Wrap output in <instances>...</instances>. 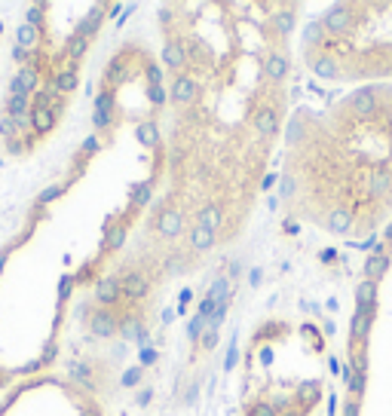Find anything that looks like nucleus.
<instances>
[{
    "label": "nucleus",
    "mask_w": 392,
    "mask_h": 416,
    "mask_svg": "<svg viewBox=\"0 0 392 416\" xmlns=\"http://www.w3.org/2000/svg\"><path fill=\"white\" fill-rule=\"evenodd\" d=\"M37 83H40V71L34 65H25L22 71L10 80V95H25L28 98L31 92H37Z\"/></svg>",
    "instance_id": "obj_1"
},
{
    "label": "nucleus",
    "mask_w": 392,
    "mask_h": 416,
    "mask_svg": "<svg viewBox=\"0 0 392 416\" xmlns=\"http://www.w3.org/2000/svg\"><path fill=\"white\" fill-rule=\"evenodd\" d=\"M181 230H184V217H181V211H175V208L160 211V217H156V233L165 236V239H175Z\"/></svg>",
    "instance_id": "obj_2"
},
{
    "label": "nucleus",
    "mask_w": 392,
    "mask_h": 416,
    "mask_svg": "<svg viewBox=\"0 0 392 416\" xmlns=\"http://www.w3.org/2000/svg\"><path fill=\"white\" fill-rule=\"evenodd\" d=\"M349 25H353V19H349V6H331L328 15H325L322 28L331 31V34H346Z\"/></svg>",
    "instance_id": "obj_3"
},
{
    "label": "nucleus",
    "mask_w": 392,
    "mask_h": 416,
    "mask_svg": "<svg viewBox=\"0 0 392 416\" xmlns=\"http://www.w3.org/2000/svg\"><path fill=\"white\" fill-rule=\"evenodd\" d=\"M114 120V95H111V89H104L102 95L95 98V116H93V123H95V129H107Z\"/></svg>",
    "instance_id": "obj_4"
},
{
    "label": "nucleus",
    "mask_w": 392,
    "mask_h": 416,
    "mask_svg": "<svg viewBox=\"0 0 392 416\" xmlns=\"http://www.w3.org/2000/svg\"><path fill=\"white\" fill-rule=\"evenodd\" d=\"M349 107H353V114H358V116H371L374 110H377V98H374V89H358V92H353V98H349Z\"/></svg>",
    "instance_id": "obj_5"
},
{
    "label": "nucleus",
    "mask_w": 392,
    "mask_h": 416,
    "mask_svg": "<svg viewBox=\"0 0 392 416\" xmlns=\"http://www.w3.org/2000/svg\"><path fill=\"white\" fill-rule=\"evenodd\" d=\"M89 330H93L95 337H114L116 334V318L111 312L98 309V312H93V318H89Z\"/></svg>",
    "instance_id": "obj_6"
},
{
    "label": "nucleus",
    "mask_w": 392,
    "mask_h": 416,
    "mask_svg": "<svg viewBox=\"0 0 392 416\" xmlns=\"http://www.w3.org/2000/svg\"><path fill=\"white\" fill-rule=\"evenodd\" d=\"M120 282L116 279H102V282H95V300L102 303V307H111V303L120 300Z\"/></svg>",
    "instance_id": "obj_7"
},
{
    "label": "nucleus",
    "mask_w": 392,
    "mask_h": 416,
    "mask_svg": "<svg viewBox=\"0 0 392 416\" xmlns=\"http://www.w3.org/2000/svg\"><path fill=\"white\" fill-rule=\"evenodd\" d=\"M196 98V80L194 77H178L172 83V101L178 105H190Z\"/></svg>",
    "instance_id": "obj_8"
},
{
    "label": "nucleus",
    "mask_w": 392,
    "mask_h": 416,
    "mask_svg": "<svg viewBox=\"0 0 392 416\" xmlns=\"http://www.w3.org/2000/svg\"><path fill=\"white\" fill-rule=\"evenodd\" d=\"M120 288H123V294H126V297H132V300H141V297L147 294V279L141 273H126V276H123V282H120Z\"/></svg>",
    "instance_id": "obj_9"
},
{
    "label": "nucleus",
    "mask_w": 392,
    "mask_h": 416,
    "mask_svg": "<svg viewBox=\"0 0 392 416\" xmlns=\"http://www.w3.org/2000/svg\"><path fill=\"white\" fill-rule=\"evenodd\" d=\"M31 126H34V132H37V135L53 132V126H55V114H53L49 107H31Z\"/></svg>",
    "instance_id": "obj_10"
},
{
    "label": "nucleus",
    "mask_w": 392,
    "mask_h": 416,
    "mask_svg": "<svg viewBox=\"0 0 392 416\" xmlns=\"http://www.w3.org/2000/svg\"><path fill=\"white\" fill-rule=\"evenodd\" d=\"M53 89L58 92V95H65V92H74V89H77V65H68L65 71H58L55 80H53Z\"/></svg>",
    "instance_id": "obj_11"
},
{
    "label": "nucleus",
    "mask_w": 392,
    "mask_h": 416,
    "mask_svg": "<svg viewBox=\"0 0 392 416\" xmlns=\"http://www.w3.org/2000/svg\"><path fill=\"white\" fill-rule=\"evenodd\" d=\"M313 74H316L319 80H337V77H340V65H337L331 55H319V58L313 62Z\"/></svg>",
    "instance_id": "obj_12"
},
{
    "label": "nucleus",
    "mask_w": 392,
    "mask_h": 416,
    "mask_svg": "<svg viewBox=\"0 0 392 416\" xmlns=\"http://www.w3.org/2000/svg\"><path fill=\"white\" fill-rule=\"evenodd\" d=\"M102 19H104V6H95V10H93V13L86 15V19L80 22L77 34H80V37H86V40H93L95 34H98V28H102Z\"/></svg>",
    "instance_id": "obj_13"
},
{
    "label": "nucleus",
    "mask_w": 392,
    "mask_h": 416,
    "mask_svg": "<svg viewBox=\"0 0 392 416\" xmlns=\"http://www.w3.org/2000/svg\"><path fill=\"white\" fill-rule=\"evenodd\" d=\"M349 227H353V211H346V208H334V211L328 215V230H331V233L346 236V233H349Z\"/></svg>",
    "instance_id": "obj_14"
},
{
    "label": "nucleus",
    "mask_w": 392,
    "mask_h": 416,
    "mask_svg": "<svg viewBox=\"0 0 392 416\" xmlns=\"http://www.w3.org/2000/svg\"><path fill=\"white\" fill-rule=\"evenodd\" d=\"M264 74H266V77H270L273 83L285 80V74H288V58L279 55V53H273L270 58H266V65H264Z\"/></svg>",
    "instance_id": "obj_15"
},
{
    "label": "nucleus",
    "mask_w": 392,
    "mask_h": 416,
    "mask_svg": "<svg viewBox=\"0 0 392 416\" xmlns=\"http://www.w3.org/2000/svg\"><path fill=\"white\" fill-rule=\"evenodd\" d=\"M276 126H279V120L270 107H261L255 114V129H257V135H264V138H270V135L276 132Z\"/></svg>",
    "instance_id": "obj_16"
},
{
    "label": "nucleus",
    "mask_w": 392,
    "mask_h": 416,
    "mask_svg": "<svg viewBox=\"0 0 392 416\" xmlns=\"http://www.w3.org/2000/svg\"><path fill=\"white\" fill-rule=\"evenodd\" d=\"M31 98L25 95H10L6 98V116H13V120H25V116H31Z\"/></svg>",
    "instance_id": "obj_17"
},
{
    "label": "nucleus",
    "mask_w": 392,
    "mask_h": 416,
    "mask_svg": "<svg viewBox=\"0 0 392 416\" xmlns=\"http://www.w3.org/2000/svg\"><path fill=\"white\" fill-rule=\"evenodd\" d=\"M319 398H322V386H319V383H313V380H306V383H300V386H297V404H300V407H313V404H319Z\"/></svg>",
    "instance_id": "obj_18"
},
{
    "label": "nucleus",
    "mask_w": 392,
    "mask_h": 416,
    "mask_svg": "<svg viewBox=\"0 0 392 416\" xmlns=\"http://www.w3.org/2000/svg\"><path fill=\"white\" fill-rule=\"evenodd\" d=\"M40 43V28H34V25H19L15 28V46H22V49H34Z\"/></svg>",
    "instance_id": "obj_19"
},
{
    "label": "nucleus",
    "mask_w": 392,
    "mask_h": 416,
    "mask_svg": "<svg viewBox=\"0 0 392 416\" xmlns=\"http://www.w3.org/2000/svg\"><path fill=\"white\" fill-rule=\"evenodd\" d=\"M386 267L389 260L383 257V254H374V257L365 260V282H377V279L386 276Z\"/></svg>",
    "instance_id": "obj_20"
},
{
    "label": "nucleus",
    "mask_w": 392,
    "mask_h": 416,
    "mask_svg": "<svg viewBox=\"0 0 392 416\" xmlns=\"http://www.w3.org/2000/svg\"><path fill=\"white\" fill-rule=\"evenodd\" d=\"M163 65H169V67H175V71H178V67H184L187 65V53H184V46L181 43H165V49H163Z\"/></svg>",
    "instance_id": "obj_21"
},
{
    "label": "nucleus",
    "mask_w": 392,
    "mask_h": 416,
    "mask_svg": "<svg viewBox=\"0 0 392 416\" xmlns=\"http://www.w3.org/2000/svg\"><path fill=\"white\" fill-rule=\"evenodd\" d=\"M368 328H371V309H358L353 316V343L368 340Z\"/></svg>",
    "instance_id": "obj_22"
},
{
    "label": "nucleus",
    "mask_w": 392,
    "mask_h": 416,
    "mask_svg": "<svg viewBox=\"0 0 392 416\" xmlns=\"http://www.w3.org/2000/svg\"><path fill=\"white\" fill-rule=\"evenodd\" d=\"M368 187H371V196H386V193L392 190V177H389V172H383V168H377V172L371 175V181H368Z\"/></svg>",
    "instance_id": "obj_23"
},
{
    "label": "nucleus",
    "mask_w": 392,
    "mask_h": 416,
    "mask_svg": "<svg viewBox=\"0 0 392 416\" xmlns=\"http://www.w3.org/2000/svg\"><path fill=\"white\" fill-rule=\"evenodd\" d=\"M190 245H194L196 251H205V248H212V245H215V233L196 224L194 230H190Z\"/></svg>",
    "instance_id": "obj_24"
},
{
    "label": "nucleus",
    "mask_w": 392,
    "mask_h": 416,
    "mask_svg": "<svg viewBox=\"0 0 392 416\" xmlns=\"http://www.w3.org/2000/svg\"><path fill=\"white\" fill-rule=\"evenodd\" d=\"M196 224L199 227H205V230H218L221 227V208L218 206H205L203 211H199V217H196Z\"/></svg>",
    "instance_id": "obj_25"
},
{
    "label": "nucleus",
    "mask_w": 392,
    "mask_h": 416,
    "mask_svg": "<svg viewBox=\"0 0 392 416\" xmlns=\"http://www.w3.org/2000/svg\"><path fill=\"white\" fill-rule=\"evenodd\" d=\"M71 380L74 383H80V386H93V370H89V364H83V361H71Z\"/></svg>",
    "instance_id": "obj_26"
},
{
    "label": "nucleus",
    "mask_w": 392,
    "mask_h": 416,
    "mask_svg": "<svg viewBox=\"0 0 392 416\" xmlns=\"http://www.w3.org/2000/svg\"><path fill=\"white\" fill-rule=\"evenodd\" d=\"M374 297H377V285L374 282H362L356 291V300H358V309H371Z\"/></svg>",
    "instance_id": "obj_27"
},
{
    "label": "nucleus",
    "mask_w": 392,
    "mask_h": 416,
    "mask_svg": "<svg viewBox=\"0 0 392 416\" xmlns=\"http://www.w3.org/2000/svg\"><path fill=\"white\" fill-rule=\"evenodd\" d=\"M295 19H297V15L291 10H282V13L273 15V25H276V31L282 34V37H288V34L295 31Z\"/></svg>",
    "instance_id": "obj_28"
},
{
    "label": "nucleus",
    "mask_w": 392,
    "mask_h": 416,
    "mask_svg": "<svg viewBox=\"0 0 392 416\" xmlns=\"http://www.w3.org/2000/svg\"><path fill=\"white\" fill-rule=\"evenodd\" d=\"M227 297H230V282L227 279H215L212 282V291H208V300L212 303H227Z\"/></svg>",
    "instance_id": "obj_29"
},
{
    "label": "nucleus",
    "mask_w": 392,
    "mask_h": 416,
    "mask_svg": "<svg viewBox=\"0 0 392 416\" xmlns=\"http://www.w3.org/2000/svg\"><path fill=\"white\" fill-rule=\"evenodd\" d=\"M135 135H138L141 144H147V147H156V141H160V132H156L154 123H141Z\"/></svg>",
    "instance_id": "obj_30"
},
{
    "label": "nucleus",
    "mask_w": 392,
    "mask_h": 416,
    "mask_svg": "<svg viewBox=\"0 0 392 416\" xmlns=\"http://www.w3.org/2000/svg\"><path fill=\"white\" fill-rule=\"evenodd\" d=\"M126 239V227H114V230H107V239H104V251H116Z\"/></svg>",
    "instance_id": "obj_31"
},
{
    "label": "nucleus",
    "mask_w": 392,
    "mask_h": 416,
    "mask_svg": "<svg viewBox=\"0 0 392 416\" xmlns=\"http://www.w3.org/2000/svg\"><path fill=\"white\" fill-rule=\"evenodd\" d=\"M150 202V184H135L132 187V208H144Z\"/></svg>",
    "instance_id": "obj_32"
},
{
    "label": "nucleus",
    "mask_w": 392,
    "mask_h": 416,
    "mask_svg": "<svg viewBox=\"0 0 392 416\" xmlns=\"http://www.w3.org/2000/svg\"><path fill=\"white\" fill-rule=\"evenodd\" d=\"M89 49V40L86 37H80V34H74L71 37V43H68V55H71V62H77V58H83V53Z\"/></svg>",
    "instance_id": "obj_33"
},
{
    "label": "nucleus",
    "mask_w": 392,
    "mask_h": 416,
    "mask_svg": "<svg viewBox=\"0 0 392 416\" xmlns=\"http://www.w3.org/2000/svg\"><path fill=\"white\" fill-rule=\"evenodd\" d=\"M304 40H306L310 46L322 43V40H325V28H322L319 22H310V25H306V31H304Z\"/></svg>",
    "instance_id": "obj_34"
},
{
    "label": "nucleus",
    "mask_w": 392,
    "mask_h": 416,
    "mask_svg": "<svg viewBox=\"0 0 392 416\" xmlns=\"http://www.w3.org/2000/svg\"><path fill=\"white\" fill-rule=\"evenodd\" d=\"M0 135H4L6 141H13V138H19V126H15L13 116H0Z\"/></svg>",
    "instance_id": "obj_35"
},
{
    "label": "nucleus",
    "mask_w": 392,
    "mask_h": 416,
    "mask_svg": "<svg viewBox=\"0 0 392 416\" xmlns=\"http://www.w3.org/2000/svg\"><path fill=\"white\" fill-rule=\"evenodd\" d=\"M123 337H126V340H141V343H144V330H141V325L135 318L123 321Z\"/></svg>",
    "instance_id": "obj_36"
},
{
    "label": "nucleus",
    "mask_w": 392,
    "mask_h": 416,
    "mask_svg": "<svg viewBox=\"0 0 392 416\" xmlns=\"http://www.w3.org/2000/svg\"><path fill=\"white\" fill-rule=\"evenodd\" d=\"M62 193H65V187H62V184H53V187H46V190L37 196V206H40V208H43V206H49V202H53V199H58V196H62Z\"/></svg>",
    "instance_id": "obj_37"
},
{
    "label": "nucleus",
    "mask_w": 392,
    "mask_h": 416,
    "mask_svg": "<svg viewBox=\"0 0 392 416\" xmlns=\"http://www.w3.org/2000/svg\"><path fill=\"white\" fill-rule=\"evenodd\" d=\"M205 328H208V318H203V316H199V312H196V316L190 318V328H187L190 340H199V337L205 334Z\"/></svg>",
    "instance_id": "obj_38"
},
{
    "label": "nucleus",
    "mask_w": 392,
    "mask_h": 416,
    "mask_svg": "<svg viewBox=\"0 0 392 416\" xmlns=\"http://www.w3.org/2000/svg\"><path fill=\"white\" fill-rule=\"evenodd\" d=\"M218 328L221 325H208L205 328V334H203V346H205V349H215V346H218Z\"/></svg>",
    "instance_id": "obj_39"
},
{
    "label": "nucleus",
    "mask_w": 392,
    "mask_h": 416,
    "mask_svg": "<svg viewBox=\"0 0 392 416\" xmlns=\"http://www.w3.org/2000/svg\"><path fill=\"white\" fill-rule=\"evenodd\" d=\"M304 132H306V126H304L300 116H297V120H291V126H288V138L291 141H300V138H304Z\"/></svg>",
    "instance_id": "obj_40"
},
{
    "label": "nucleus",
    "mask_w": 392,
    "mask_h": 416,
    "mask_svg": "<svg viewBox=\"0 0 392 416\" xmlns=\"http://www.w3.org/2000/svg\"><path fill=\"white\" fill-rule=\"evenodd\" d=\"M43 10H46V6H31L25 25H34V28H40V22H43Z\"/></svg>",
    "instance_id": "obj_41"
},
{
    "label": "nucleus",
    "mask_w": 392,
    "mask_h": 416,
    "mask_svg": "<svg viewBox=\"0 0 392 416\" xmlns=\"http://www.w3.org/2000/svg\"><path fill=\"white\" fill-rule=\"evenodd\" d=\"M147 80H150V86H163V71H160V65H147Z\"/></svg>",
    "instance_id": "obj_42"
},
{
    "label": "nucleus",
    "mask_w": 392,
    "mask_h": 416,
    "mask_svg": "<svg viewBox=\"0 0 392 416\" xmlns=\"http://www.w3.org/2000/svg\"><path fill=\"white\" fill-rule=\"evenodd\" d=\"M138 380H141V368H129L126 373H123V386H138Z\"/></svg>",
    "instance_id": "obj_43"
},
{
    "label": "nucleus",
    "mask_w": 392,
    "mask_h": 416,
    "mask_svg": "<svg viewBox=\"0 0 392 416\" xmlns=\"http://www.w3.org/2000/svg\"><path fill=\"white\" fill-rule=\"evenodd\" d=\"M98 150V138H86L83 141V147H80V156H93Z\"/></svg>",
    "instance_id": "obj_44"
},
{
    "label": "nucleus",
    "mask_w": 392,
    "mask_h": 416,
    "mask_svg": "<svg viewBox=\"0 0 392 416\" xmlns=\"http://www.w3.org/2000/svg\"><path fill=\"white\" fill-rule=\"evenodd\" d=\"M147 95H150V101H154V105H163V101H165V89H163V86H150Z\"/></svg>",
    "instance_id": "obj_45"
},
{
    "label": "nucleus",
    "mask_w": 392,
    "mask_h": 416,
    "mask_svg": "<svg viewBox=\"0 0 392 416\" xmlns=\"http://www.w3.org/2000/svg\"><path fill=\"white\" fill-rule=\"evenodd\" d=\"M252 416H276V407H270V404H257Z\"/></svg>",
    "instance_id": "obj_46"
},
{
    "label": "nucleus",
    "mask_w": 392,
    "mask_h": 416,
    "mask_svg": "<svg viewBox=\"0 0 392 416\" xmlns=\"http://www.w3.org/2000/svg\"><path fill=\"white\" fill-rule=\"evenodd\" d=\"M28 55H31L28 49H22V46H13V62H19V65H22V62H28Z\"/></svg>",
    "instance_id": "obj_47"
},
{
    "label": "nucleus",
    "mask_w": 392,
    "mask_h": 416,
    "mask_svg": "<svg viewBox=\"0 0 392 416\" xmlns=\"http://www.w3.org/2000/svg\"><path fill=\"white\" fill-rule=\"evenodd\" d=\"M71 285H74V282H71L68 276H65V279H62V285H58V297H62V300H65V297L71 294Z\"/></svg>",
    "instance_id": "obj_48"
},
{
    "label": "nucleus",
    "mask_w": 392,
    "mask_h": 416,
    "mask_svg": "<svg viewBox=\"0 0 392 416\" xmlns=\"http://www.w3.org/2000/svg\"><path fill=\"white\" fill-rule=\"evenodd\" d=\"M344 416H358V404H356V401L344 404Z\"/></svg>",
    "instance_id": "obj_49"
},
{
    "label": "nucleus",
    "mask_w": 392,
    "mask_h": 416,
    "mask_svg": "<svg viewBox=\"0 0 392 416\" xmlns=\"http://www.w3.org/2000/svg\"><path fill=\"white\" fill-rule=\"evenodd\" d=\"M141 361H144V364H154V361H156V352H154V349H144V352H141Z\"/></svg>",
    "instance_id": "obj_50"
},
{
    "label": "nucleus",
    "mask_w": 392,
    "mask_h": 416,
    "mask_svg": "<svg viewBox=\"0 0 392 416\" xmlns=\"http://www.w3.org/2000/svg\"><path fill=\"white\" fill-rule=\"evenodd\" d=\"M6 150H10V154H22V144L13 138V141H6Z\"/></svg>",
    "instance_id": "obj_51"
},
{
    "label": "nucleus",
    "mask_w": 392,
    "mask_h": 416,
    "mask_svg": "<svg viewBox=\"0 0 392 416\" xmlns=\"http://www.w3.org/2000/svg\"><path fill=\"white\" fill-rule=\"evenodd\" d=\"M53 358H55V346H53V343H49V346H46V352H43V361L49 364V361H53Z\"/></svg>",
    "instance_id": "obj_52"
},
{
    "label": "nucleus",
    "mask_w": 392,
    "mask_h": 416,
    "mask_svg": "<svg viewBox=\"0 0 392 416\" xmlns=\"http://www.w3.org/2000/svg\"><path fill=\"white\" fill-rule=\"evenodd\" d=\"M291 187H295L291 177H285V181H282V196H291Z\"/></svg>",
    "instance_id": "obj_53"
},
{
    "label": "nucleus",
    "mask_w": 392,
    "mask_h": 416,
    "mask_svg": "<svg viewBox=\"0 0 392 416\" xmlns=\"http://www.w3.org/2000/svg\"><path fill=\"white\" fill-rule=\"evenodd\" d=\"M233 364H236V343L230 346V355H227V368H233Z\"/></svg>",
    "instance_id": "obj_54"
},
{
    "label": "nucleus",
    "mask_w": 392,
    "mask_h": 416,
    "mask_svg": "<svg viewBox=\"0 0 392 416\" xmlns=\"http://www.w3.org/2000/svg\"><path fill=\"white\" fill-rule=\"evenodd\" d=\"M135 401H138V404H147V401H150V389H144V392H138Z\"/></svg>",
    "instance_id": "obj_55"
},
{
    "label": "nucleus",
    "mask_w": 392,
    "mask_h": 416,
    "mask_svg": "<svg viewBox=\"0 0 392 416\" xmlns=\"http://www.w3.org/2000/svg\"><path fill=\"white\" fill-rule=\"evenodd\" d=\"M261 276H264L261 269H252V285H257V282H261Z\"/></svg>",
    "instance_id": "obj_56"
},
{
    "label": "nucleus",
    "mask_w": 392,
    "mask_h": 416,
    "mask_svg": "<svg viewBox=\"0 0 392 416\" xmlns=\"http://www.w3.org/2000/svg\"><path fill=\"white\" fill-rule=\"evenodd\" d=\"M4 267H6V251H0V273H4Z\"/></svg>",
    "instance_id": "obj_57"
},
{
    "label": "nucleus",
    "mask_w": 392,
    "mask_h": 416,
    "mask_svg": "<svg viewBox=\"0 0 392 416\" xmlns=\"http://www.w3.org/2000/svg\"><path fill=\"white\" fill-rule=\"evenodd\" d=\"M386 242H389V245H392V224H389V227H386Z\"/></svg>",
    "instance_id": "obj_58"
},
{
    "label": "nucleus",
    "mask_w": 392,
    "mask_h": 416,
    "mask_svg": "<svg viewBox=\"0 0 392 416\" xmlns=\"http://www.w3.org/2000/svg\"><path fill=\"white\" fill-rule=\"evenodd\" d=\"M83 416H98L95 410H83Z\"/></svg>",
    "instance_id": "obj_59"
},
{
    "label": "nucleus",
    "mask_w": 392,
    "mask_h": 416,
    "mask_svg": "<svg viewBox=\"0 0 392 416\" xmlns=\"http://www.w3.org/2000/svg\"><path fill=\"white\" fill-rule=\"evenodd\" d=\"M285 416H297V413H295V410H291V413H285Z\"/></svg>",
    "instance_id": "obj_60"
},
{
    "label": "nucleus",
    "mask_w": 392,
    "mask_h": 416,
    "mask_svg": "<svg viewBox=\"0 0 392 416\" xmlns=\"http://www.w3.org/2000/svg\"><path fill=\"white\" fill-rule=\"evenodd\" d=\"M389 114H392V107H389Z\"/></svg>",
    "instance_id": "obj_61"
}]
</instances>
